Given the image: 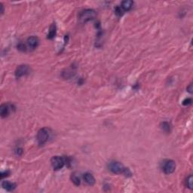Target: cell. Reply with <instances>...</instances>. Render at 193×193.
Listing matches in <instances>:
<instances>
[{
	"instance_id": "obj_1",
	"label": "cell",
	"mask_w": 193,
	"mask_h": 193,
	"mask_svg": "<svg viewBox=\"0 0 193 193\" xmlns=\"http://www.w3.org/2000/svg\"><path fill=\"white\" fill-rule=\"evenodd\" d=\"M96 17V13L93 9H85L79 13V20L82 23L92 20Z\"/></svg>"
},
{
	"instance_id": "obj_2",
	"label": "cell",
	"mask_w": 193,
	"mask_h": 193,
	"mask_svg": "<svg viewBox=\"0 0 193 193\" xmlns=\"http://www.w3.org/2000/svg\"><path fill=\"white\" fill-rule=\"evenodd\" d=\"M52 168L54 170H60L67 163V159L66 158L61 157V156H54L51 160Z\"/></svg>"
},
{
	"instance_id": "obj_3",
	"label": "cell",
	"mask_w": 193,
	"mask_h": 193,
	"mask_svg": "<svg viewBox=\"0 0 193 193\" xmlns=\"http://www.w3.org/2000/svg\"><path fill=\"white\" fill-rule=\"evenodd\" d=\"M108 168L113 173L115 174H120V173H124L125 170V168L123 166L122 164H121L118 161H110L108 165Z\"/></svg>"
},
{
	"instance_id": "obj_4",
	"label": "cell",
	"mask_w": 193,
	"mask_h": 193,
	"mask_svg": "<svg viewBox=\"0 0 193 193\" xmlns=\"http://www.w3.org/2000/svg\"><path fill=\"white\" fill-rule=\"evenodd\" d=\"M49 130L48 128H42L38 131L37 140L39 145H44L49 138Z\"/></svg>"
},
{
	"instance_id": "obj_5",
	"label": "cell",
	"mask_w": 193,
	"mask_h": 193,
	"mask_svg": "<svg viewBox=\"0 0 193 193\" xmlns=\"http://www.w3.org/2000/svg\"><path fill=\"white\" fill-rule=\"evenodd\" d=\"M176 163L173 160H168L164 163L163 165V170L166 174H170L175 171Z\"/></svg>"
},
{
	"instance_id": "obj_6",
	"label": "cell",
	"mask_w": 193,
	"mask_h": 193,
	"mask_svg": "<svg viewBox=\"0 0 193 193\" xmlns=\"http://www.w3.org/2000/svg\"><path fill=\"white\" fill-rule=\"evenodd\" d=\"M30 67L27 65H20L18 66V68L15 70V76L17 79H20V77L23 75H28L30 73Z\"/></svg>"
},
{
	"instance_id": "obj_7",
	"label": "cell",
	"mask_w": 193,
	"mask_h": 193,
	"mask_svg": "<svg viewBox=\"0 0 193 193\" xmlns=\"http://www.w3.org/2000/svg\"><path fill=\"white\" fill-rule=\"evenodd\" d=\"M12 108L11 105H8V104H2L0 106V114L2 118H6L9 115L11 112V109Z\"/></svg>"
},
{
	"instance_id": "obj_8",
	"label": "cell",
	"mask_w": 193,
	"mask_h": 193,
	"mask_svg": "<svg viewBox=\"0 0 193 193\" xmlns=\"http://www.w3.org/2000/svg\"><path fill=\"white\" fill-rule=\"evenodd\" d=\"M27 42L30 48H31L32 49H34V48H36L38 46L39 41V39L36 37V36H31V37H29L27 39Z\"/></svg>"
},
{
	"instance_id": "obj_9",
	"label": "cell",
	"mask_w": 193,
	"mask_h": 193,
	"mask_svg": "<svg viewBox=\"0 0 193 193\" xmlns=\"http://www.w3.org/2000/svg\"><path fill=\"white\" fill-rule=\"evenodd\" d=\"M2 186L8 192H12L16 189V184L14 182H9V181H3L2 182Z\"/></svg>"
},
{
	"instance_id": "obj_10",
	"label": "cell",
	"mask_w": 193,
	"mask_h": 193,
	"mask_svg": "<svg viewBox=\"0 0 193 193\" xmlns=\"http://www.w3.org/2000/svg\"><path fill=\"white\" fill-rule=\"evenodd\" d=\"M84 180L87 184L89 186H94L95 184V178L94 176L90 173H86L84 174Z\"/></svg>"
},
{
	"instance_id": "obj_11",
	"label": "cell",
	"mask_w": 193,
	"mask_h": 193,
	"mask_svg": "<svg viewBox=\"0 0 193 193\" xmlns=\"http://www.w3.org/2000/svg\"><path fill=\"white\" fill-rule=\"evenodd\" d=\"M134 6V2L131 0H125L122 2V8L125 11H130Z\"/></svg>"
},
{
	"instance_id": "obj_12",
	"label": "cell",
	"mask_w": 193,
	"mask_h": 193,
	"mask_svg": "<svg viewBox=\"0 0 193 193\" xmlns=\"http://www.w3.org/2000/svg\"><path fill=\"white\" fill-rule=\"evenodd\" d=\"M56 25L55 23H53L50 27V30L48 34V39H52L53 38H54V36H56Z\"/></svg>"
},
{
	"instance_id": "obj_13",
	"label": "cell",
	"mask_w": 193,
	"mask_h": 193,
	"mask_svg": "<svg viewBox=\"0 0 193 193\" xmlns=\"http://www.w3.org/2000/svg\"><path fill=\"white\" fill-rule=\"evenodd\" d=\"M161 130H162L165 133H170V124L168 123V122H161Z\"/></svg>"
},
{
	"instance_id": "obj_14",
	"label": "cell",
	"mask_w": 193,
	"mask_h": 193,
	"mask_svg": "<svg viewBox=\"0 0 193 193\" xmlns=\"http://www.w3.org/2000/svg\"><path fill=\"white\" fill-rule=\"evenodd\" d=\"M71 180L75 186H79V185H80V183H81L80 178H79V176L77 175L76 173H73V174H72Z\"/></svg>"
},
{
	"instance_id": "obj_15",
	"label": "cell",
	"mask_w": 193,
	"mask_h": 193,
	"mask_svg": "<svg viewBox=\"0 0 193 193\" xmlns=\"http://www.w3.org/2000/svg\"><path fill=\"white\" fill-rule=\"evenodd\" d=\"M186 186L189 188V189H192V176L190 175L186 179Z\"/></svg>"
},
{
	"instance_id": "obj_16",
	"label": "cell",
	"mask_w": 193,
	"mask_h": 193,
	"mask_svg": "<svg viewBox=\"0 0 193 193\" xmlns=\"http://www.w3.org/2000/svg\"><path fill=\"white\" fill-rule=\"evenodd\" d=\"M115 12H116V14L118 16H122V14H123V11H122V8L121 7L116 8Z\"/></svg>"
},
{
	"instance_id": "obj_17",
	"label": "cell",
	"mask_w": 193,
	"mask_h": 193,
	"mask_svg": "<svg viewBox=\"0 0 193 193\" xmlns=\"http://www.w3.org/2000/svg\"><path fill=\"white\" fill-rule=\"evenodd\" d=\"M18 50L21 51H26V46L23 43H20V44L18 45Z\"/></svg>"
},
{
	"instance_id": "obj_18",
	"label": "cell",
	"mask_w": 193,
	"mask_h": 193,
	"mask_svg": "<svg viewBox=\"0 0 193 193\" xmlns=\"http://www.w3.org/2000/svg\"><path fill=\"white\" fill-rule=\"evenodd\" d=\"M192 104V99L190 98H186L183 100V102H182V104L184 106H188Z\"/></svg>"
},
{
	"instance_id": "obj_19",
	"label": "cell",
	"mask_w": 193,
	"mask_h": 193,
	"mask_svg": "<svg viewBox=\"0 0 193 193\" xmlns=\"http://www.w3.org/2000/svg\"><path fill=\"white\" fill-rule=\"evenodd\" d=\"M9 174H10V172H9V171L2 172V173H1V177H2V178H4L5 177H8Z\"/></svg>"
},
{
	"instance_id": "obj_20",
	"label": "cell",
	"mask_w": 193,
	"mask_h": 193,
	"mask_svg": "<svg viewBox=\"0 0 193 193\" xmlns=\"http://www.w3.org/2000/svg\"><path fill=\"white\" fill-rule=\"evenodd\" d=\"M22 152H23V149H20V148H18L16 151V153L18 154V156H20V155L22 154Z\"/></svg>"
},
{
	"instance_id": "obj_21",
	"label": "cell",
	"mask_w": 193,
	"mask_h": 193,
	"mask_svg": "<svg viewBox=\"0 0 193 193\" xmlns=\"http://www.w3.org/2000/svg\"><path fill=\"white\" fill-rule=\"evenodd\" d=\"M187 91L189 93H192V85H189V86L187 87Z\"/></svg>"
}]
</instances>
